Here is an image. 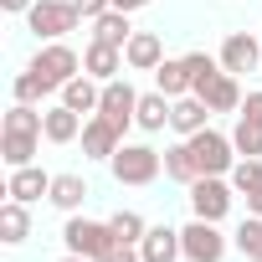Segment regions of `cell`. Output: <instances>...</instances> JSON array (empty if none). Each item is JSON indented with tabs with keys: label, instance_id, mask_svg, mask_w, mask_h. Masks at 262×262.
Returning <instances> with one entry per match:
<instances>
[{
	"label": "cell",
	"instance_id": "obj_30",
	"mask_svg": "<svg viewBox=\"0 0 262 262\" xmlns=\"http://www.w3.org/2000/svg\"><path fill=\"white\" fill-rule=\"evenodd\" d=\"M41 123H47V113H36L31 103H16L6 113V134H41Z\"/></svg>",
	"mask_w": 262,
	"mask_h": 262
},
{
	"label": "cell",
	"instance_id": "obj_35",
	"mask_svg": "<svg viewBox=\"0 0 262 262\" xmlns=\"http://www.w3.org/2000/svg\"><path fill=\"white\" fill-rule=\"evenodd\" d=\"M242 113H247V118H257V123H262V93H247V98H242Z\"/></svg>",
	"mask_w": 262,
	"mask_h": 262
},
{
	"label": "cell",
	"instance_id": "obj_19",
	"mask_svg": "<svg viewBox=\"0 0 262 262\" xmlns=\"http://www.w3.org/2000/svg\"><path fill=\"white\" fill-rule=\"evenodd\" d=\"M139 252H144V262H175V257H185L180 252V226H149L144 242H139Z\"/></svg>",
	"mask_w": 262,
	"mask_h": 262
},
{
	"label": "cell",
	"instance_id": "obj_29",
	"mask_svg": "<svg viewBox=\"0 0 262 262\" xmlns=\"http://www.w3.org/2000/svg\"><path fill=\"white\" fill-rule=\"evenodd\" d=\"M231 144H236V155H262V123H257V118H247V113H236Z\"/></svg>",
	"mask_w": 262,
	"mask_h": 262
},
{
	"label": "cell",
	"instance_id": "obj_20",
	"mask_svg": "<svg viewBox=\"0 0 262 262\" xmlns=\"http://www.w3.org/2000/svg\"><path fill=\"white\" fill-rule=\"evenodd\" d=\"M170 108H175V98H165L160 88H155V93H139V108H134V123L144 128V134H160V128L170 123Z\"/></svg>",
	"mask_w": 262,
	"mask_h": 262
},
{
	"label": "cell",
	"instance_id": "obj_15",
	"mask_svg": "<svg viewBox=\"0 0 262 262\" xmlns=\"http://www.w3.org/2000/svg\"><path fill=\"white\" fill-rule=\"evenodd\" d=\"M47 190H52V175H47L41 165H21V170H11V180H6V195H11V201H26V206L41 201Z\"/></svg>",
	"mask_w": 262,
	"mask_h": 262
},
{
	"label": "cell",
	"instance_id": "obj_27",
	"mask_svg": "<svg viewBox=\"0 0 262 262\" xmlns=\"http://www.w3.org/2000/svg\"><path fill=\"white\" fill-rule=\"evenodd\" d=\"M231 242H236V252H242L247 262H262V216H247Z\"/></svg>",
	"mask_w": 262,
	"mask_h": 262
},
{
	"label": "cell",
	"instance_id": "obj_25",
	"mask_svg": "<svg viewBox=\"0 0 262 262\" xmlns=\"http://www.w3.org/2000/svg\"><path fill=\"white\" fill-rule=\"evenodd\" d=\"M36 144H41V134H0V160L11 170H21L36 160Z\"/></svg>",
	"mask_w": 262,
	"mask_h": 262
},
{
	"label": "cell",
	"instance_id": "obj_28",
	"mask_svg": "<svg viewBox=\"0 0 262 262\" xmlns=\"http://www.w3.org/2000/svg\"><path fill=\"white\" fill-rule=\"evenodd\" d=\"M108 226H113V236H118V242H134V247H139V242H144V231H149V221H144L139 211H113V216H108Z\"/></svg>",
	"mask_w": 262,
	"mask_h": 262
},
{
	"label": "cell",
	"instance_id": "obj_24",
	"mask_svg": "<svg viewBox=\"0 0 262 262\" xmlns=\"http://www.w3.org/2000/svg\"><path fill=\"white\" fill-rule=\"evenodd\" d=\"M165 180H175V185H195V180H201L195 155H190V144H185V139L165 149Z\"/></svg>",
	"mask_w": 262,
	"mask_h": 262
},
{
	"label": "cell",
	"instance_id": "obj_17",
	"mask_svg": "<svg viewBox=\"0 0 262 262\" xmlns=\"http://www.w3.org/2000/svg\"><path fill=\"white\" fill-rule=\"evenodd\" d=\"M62 103H67L72 113L93 118V113H98V103H103V82H98V77H88V72H77V77L62 88Z\"/></svg>",
	"mask_w": 262,
	"mask_h": 262
},
{
	"label": "cell",
	"instance_id": "obj_37",
	"mask_svg": "<svg viewBox=\"0 0 262 262\" xmlns=\"http://www.w3.org/2000/svg\"><path fill=\"white\" fill-rule=\"evenodd\" d=\"M0 6H6V11H11V16H26V11H31V6H36V0H0Z\"/></svg>",
	"mask_w": 262,
	"mask_h": 262
},
{
	"label": "cell",
	"instance_id": "obj_9",
	"mask_svg": "<svg viewBox=\"0 0 262 262\" xmlns=\"http://www.w3.org/2000/svg\"><path fill=\"white\" fill-rule=\"evenodd\" d=\"M134 108H139V88L128 82V77L103 82V103H98V113H103V118H113L123 134H128V123H134Z\"/></svg>",
	"mask_w": 262,
	"mask_h": 262
},
{
	"label": "cell",
	"instance_id": "obj_21",
	"mask_svg": "<svg viewBox=\"0 0 262 262\" xmlns=\"http://www.w3.org/2000/svg\"><path fill=\"white\" fill-rule=\"evenodd\" d=\"M155 88H160L165 98H185V93H190V62H185V57H165V62L155 67Z\"/></svg>",
	"mask_w": 262,
	"mask_h": 262
},
{
	"label": "cell",
	"instance_id": "obj_12",
	"mask_svg": "<svg viewBox=\"0 0 262 262\" xmlns=\"http://www.w3.org/2000/svg\"><path fill=\"white\" fill-rule=\"evenodd\" d=\"M170 128H175L180 139H190V134H201V128H211V108H206V98H195V93L175 98V108H170Z\"/></svg>",
	"mask_w": 262,
	"mask_h": 262
},
{
	"label": "cell",
	"instance_id": "obj_10",
	"mask_svg": "<svg viewBox=\"0 0 262 262\" xmlns=\"http://www.w3.org/2000/svg\"><path fill=\"white\" fill-rule=\"evenodd\" d=\"M118 144H123V128H118L113 118L93 113V118L82 123V155H88V160H113Z\"/></svg>",
	"mask_w": 262,
	"mask_h": 262
},
{
	"label": "cell",
	"instance_id": "obj_16",
	"mask_svg": "<svg viewBox=\"0 0 262 262\" xmlns=\"http://www.w3.org/2000/svg\"><path fill=\"white\" fill-rule=\"evenodd\" d=\"M82 113H72L67 103H57V108H47V123H41V139L47 144H72V139H82Z\"/></svg>",
	"mask_w": 262,
	"mask_h": 262
},
{
	"label": "cell",
	"instance_id": "obj_22",
	"mask_svg": "<svg viewBox=\"0 0 262 262\" xmlns=\"http://www.w3.org/2000/svg\"><path fill=\"white\" fill-rule=\"evenodd\" d=\"M31 236V211H26V201H6L0 206V242L6 247H21Z\"/></svg>",
	"mask_w": 262,
	"mask_h": 262
},
{
	"label": "cell",
	"instance_id": "obj_33",
	"mask_svg": "<svg viewBox=\"0 0 262 262\" xmlns=\"http://www.w3.org/2000/svg\"><path fill=\"white\" fill-rule=\"evenodd\" d=\"M72 6H77V16H82V21H98L103 11H113V0H72Z\"/></svg>",
	"mask_w": 262,
	"mask_h": 262
},
{
	"label": "cell",
	"instance_id": "obj_4",
	"mask_svg": "<svg viewBox=\"0 0 262 262\" xmlns=\"http://www.w3.org/2000/svg\"><path fill=\"white\" fill-rule=\"evenodd\" d=\"M185 144H190L201 175H231V165L242 160L236 144H231V134H221V128H201V134H190Z\"/></svg>",
	"mask_w": 262,
	"mask_h": 262
},
{
	"label": "cell",
	"instance_id": "obj_6",
	"mask_svg": "<svg viewBox=\"0 0 262 262\" xmlns=\"http://www.w3.org/2000/svg\"><path fill=\"white\" fill-rule=\"evenodd\" d=\"M190 190V211L201 216V221H226V211H231V201H236V185L226 180V175H201L195 185H185Z\"/></svg>",
	"mask_w": 262,
	"mask_h": 262
},
{
	"label": "cell",
	"instance_id": "obj_32",
	"mask_svg": "<svg viewBox=\"0 0 262 262\" xmlns=\"http://www.w3.org/2000/svg\"><path fill=\"white\" fill-rule=\"evenodd\" d=\"M11 93H16V103H36V98H41V93H47V88H41V82H36V72H31V67H26V72H21V77H16V88H11Z\"/></svg>",
	"mask_w": 262,
	"mask_h": 262
},
{
	"label": "cell",
	"instance_id": "obj_18",
	"mask_svg": "<svg viewBox=\"0 0 262 262\" xmlns=\"http://www.w3.org/2000/svg\"><path fill=\"white\" fill-rule=\"evenodd\" d=\"M88 195H93V190H88V180H82V175H72V170L52 175V190H47V201H52L57 211H67V216H72V211H77Z\"/></svg>",
	"mask_w": 262,
	"mask_h": 262
},
{
	"label": "cell",
	"instance_id": "obj_26",
	"mask_svg": "<svg viewBox=\"0 0 262 262\" xmlns=\"http://www.w3.org/2000/svg\"><path fill=\"white\" fill-rule=\"evenodd\" d=\"M231 185H236V195H247V190H262V155H242L236 165H231V175H226Z\"/></svg>",
	"mask_w": 262,
	"mask_h": 262
},
{
	"label": "cell",
	"instance_id": "obj_8",
	"mask_svg": "<svg viewBox=\"0 0 262 262\" xmlns=\"http://www.w3.org/2000/svg\"><path fill=\"white\" fill-rule=\"evenodd\" d=\"M221 67L231 72V77H242V72H257V62H262V36H252V31H231L226 41H221Z\"/></svg>",
	"mask_w": 262,
	"mask_h": 262
},
{
	"label": "cell",
	"instance_id": "obj_11",
	"mask_svg": "<svg viewBox=\"0 0 262 262\" xmlns=\"http://www.w3.org/2000/svg\"><path fill=\"white\" fill-rule=\"evenodd\" d=\"M123 62H128V72H155V67L165 62L160 31H134V36H128V47H123Z\"/></svg>",
	"mask_w": 262,
	"mask_h": 262
},
{
	"label": "cell",
	"instance_id": "obj_5",
	"mask_svg": "<svg viewBox=\"0 0 262 262\" xmlns=\"http://www.w3.org/2000/svg\"><path fill=\"white\" fill-rule=\"evenodd\" d=\"M77 6L72 0H36L26 11V26L36 31V41H67V31H77Z\"/></svg>",
	"mask_w": 262,
	"mask_h": 262
},
{
	"label": "cell",
	"instance_id": "obj_1",
	"mask_svg": "<svg viewBox=\"0 0 262 262\" xmlns=\"http://www.w3.org/2000/svg\"><path fill=\"white\" fill-rule=\"evenodd\" d=\"M108 170H113V180L118 185H155L160 175H165V155L155 149V144H118V155L108 160Z\"/></svg>",
	"mask_w": 262,
	"mask_h": 262
},
{
	"label": "cell",
	"instance_id": "obj_39",
	"mask_svg": "<svg viewBox=\"0 0 262 262\" xmlns=\"http://www.w3.org/2000/svg\"><path fill=\"white\" fill-rule=\"evenodd\" d=\"M57 262H93V257H77V252H62Z\"/></svg>",
	"mask_w": 262,
	"mask_h": 262
},
{
	"label": "cell",
	"instance_id": "obj_2",
	"mask_svg": "<svg viewBox=\"0 0 262 262\" xmlns=\"http://www.w3.org/2000/svg\"><path fill=\"white\" fill-rule=\"evenodd\" d=\"M31 72H36V82H41L47 93H62V88L82 72V57H77L67 41H41L36 57H31Z\"/></svg>",
	"mask_w": 262,
	"mask_h": 262
},
{
	"label": "cell",
	"instance_id": "obj_38",
	"mask_svg": "<svg viewBox=\"0 0 262 262\" xmlns=\"http://www.w3.org/2000/svg\"><path fill=\"white\" fill-rule=\"evenodd\" d=\"M247 216H262V190H247Z\"/></svg>",
	"mask_w": 262,
	"mask_h": 262
},
{
	"label": "cell",
	"instance_id": "obj_3",
	"mask_svg": "<svg viewBox=\"0 0 262 262\" xmlns=\"http://www.w3.org/2000/svg\"><path fill=\"white\" fill-rule=\"evenodd\" d=\"M62 247L67 252H77V257H93V262H103L113 247H118V236H113V226L108 221H93V216H67V226H62Z\"/></svg>",
	"mask_w": 262,
	"mask_h": 262
},
{
	"label": "cell",
	"instance_id": "obj_7",
	"mask_svg": "<svg viewBox=\"0 0 262 262\" xmlns=\"http://www.w3.org/2000/svg\"><path fill=\"white\" fill-rule=\"evenodd\" d=\"M226 236H221V221H190V226H180V252H185V262H221L226 257Z\"/></svg>",
	"mask_w": 262,
	"mask_h": 262
},
{
	"label": "cell",
	"instance_id": "obj_23",
	"mask_svg": "<svg viewBox=\"0 0 262 262\" xmlns=\"http://www.w3.org/2000/svg\"><path fill=\"white\" fill-rule=\"evenodd\" d=\"M93 26V41H108V47H128V36H134V26H128V11H103Z\"/></svg>",
	"mask_w": 262,
	"mask_h": 262
},
{
	"label": "cell",
	"instance_id": "obj_36",
	"mask_svg": "<svg viewBox=\"0 0 262 262\" xmlns=\"http://www.w3.org/2000/svg\"><path fill=\"white\" fill-rule=\"evenodd\" d=\"M144 6H155V0H113V11H128V16L144 11Z\"/></svg>",
	"mask_w": 262,
	"mask_h": 262
},
{
	"label": "cell",
	"instance_id": "obj_34",
	"mask_svg": "<svg viewBox=\"0 0 262 262\" xmlns=\"http://www.w3.org/2000/svg\"><path fill=\"white\" fill-rule=\"evenodd\" d=\"M103 262H144V252H139L134 242H118V247H113V252H108Z\"/></svg>",
	"mask_w": 262,
	"mask_h": 262
},
{
	"label": "cell",
	"instance_id": "obj_31",
	"mask_svg": "<svg viewBox=\"0 0 262 262\" xmlns=\"http://www.w3.org/2000/svg\"><path fill=\"white\" fill-rule=\"evenodd\" d=\"M185 62H190V93H201V88L221 72V57H211V52H190Z\"/></svg>",
	"mask_w": 262,
	"mask_h": 262
},
{
	"label": "cell",
	"instance_id": "obj_14",
	"mask_svg": "<svg viewBox=\"0 0 262 262\" xmlns=\"http://www.w3.org/2000/svg\"><path fill=\"white\" fill-rule=\"evenodd\" d=\"M195 98H206V108H211V113H242V88H236V77H231L226 67H221V72H216Z\"/></svg>",
	"mask_w": 262,
	"mask_h": 262
},
{
	"label": "cell",
	"instance_id": "obj_13",
	"mask_svg": "<svg viewBox=\"0 0 262 262\" xmlns=\"http://www.w3.org/2000/svg\"><path fill=\"white\" fill-rule=\"evenodd\" d=\"M123 67H128V62H123V47L88 41V52H82V72H88V77H98V82H113Z\"/></svg>",
	"mask_w": 262,
	"mask_h": 262
}]
</instances>
